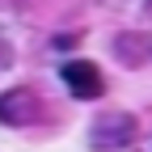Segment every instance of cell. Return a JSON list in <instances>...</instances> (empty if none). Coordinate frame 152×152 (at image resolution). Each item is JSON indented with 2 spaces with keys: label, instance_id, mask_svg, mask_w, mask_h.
<instances>
[{
  "label": "cell",
  "instance_id": "1",
  "mask_svg": "<svg viewBox=\"0 0 152 152\" xmlns=\"http://www.w3.org/2000/svg\"><path fill=\"white\" fill-rule=\"evenodd\" d=\"M140 135V123L131 114L114 110V114H97V123L89 131V144L97 152H118V148H131V140Z\"/></svg>",
  "mask_w": 152,
  "mask_h": 152
},
{
  "label": "cell",
  "instance_id": "2",
  "mask_svg": "<svg viewBox=\"0 0 152 152\" xmlns=\"http://www.w3.org/2000/svg\"><path fill=\"white\" fill-rule=\"evenodd\" d=\"M64 85H68L72 97L93 102V97L106 93V76H102V68L93 59H72V64H64Z\"/></svg>",
  "mask_w": 152,
  "mask_h": 152
},
{
  "label": "cell",
  "instance_id": "3",
  "mask_svg": "<svg viewBox=\"0 0 152 152\" xmlns=\"http://www.w3.org/2000/svg\"><path fill=\"white\" fill-rule=\"evenodd\" d=\"M38 118V93L26 89V85H17L9 93H0V123L4 127H26Z\"/></svg>",
  "mask_w": 152,
  "mask_h": 152
},
{
  "label": "cell",
  "instance_id": "4",
  "mask_svg": "<svg viewBox=\"0 0 152 152\" xmlns=\"http://www.w3.org/2000/svg\"><path fill=\"white\" fill-rule=\"evenodd\" d=\"M114 51H118L123 64H144V59H152V38H144V34H118L114 38Z\"/></svg>",
  "mask_w": 152,
  "mask_h": 152
}]
</instances>
